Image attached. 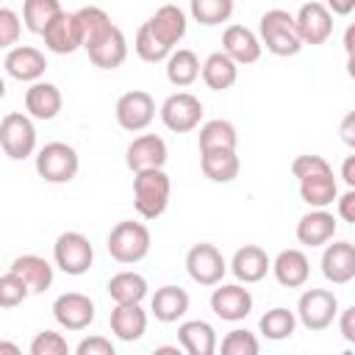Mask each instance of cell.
<instances>
[{
    "mask_svg": "<svg viewBox=\"0 0 355 355\" xmlns=\"http://www.w3.org/2000/svg\"><path fill=\"white\" fill-rule=\"evenodd\" d=\"M258 36H261V44L272 55H280V58L297 55L305 47L302 39H300V31H297V19L286 8L263 11L261 19H258Z\"/></svg>",
    "mask_w": 355,
    "mask_h": 355,
    "instance_id": "1",
    "label": "cell"
},
{
    "mask_svg": "<svg viewBox=\"0 0 355 355\" xmlns=\"http://www.w3.org/2000/svg\"><path fill=\"white\" fill-rule=\"evenodd\" d=\"M169 194H172V180L164 172V166L133 175V208L139 211L141 219L150 222L158 219L169 205Z\"/></svg>",
    "mask_w": 355,
    "mask_h": 355,
    "instance_id": "2",
    "label": "cell"
},
{
    "mask_svg": "<svg viewBox=\"0 0 355 355\" xmlns=\"http://www.w3.org/2000/svg\"><path fill=\"white\" fill-rule=\"evenodd\" d=\"M150 244H153V236H150V227L144 222H133V219H122L111 227L108 239H105V247H108V255L116 261V263H139L147 258L150 252Z\"/></svg>",
    "mask_w": 355,
    "mask_h": 355,
    "instance_id": "3",
    "label": "cell"
},
{
    "mask_svg": "<svg viewBox=\"0 0 355 355\" xmlns=\"http://www.w3.org/2000/svg\"><path fill=\"white\" fill-rule=\"evenodd\" d=\"M80 169L78 150L67 141H47L36 153V175L44 183H69Z\"/></svg>",
    "mask_w": 355,
    "mask_h": 355,
    "instance_id": "4",
    "label": "cell"
},
{
    "mask_svg": "<svg viewBox=\"0 0 355 355\" xmlns=\"http://www.w3.org/2000/svg\"><path fill=\"white\" fill-rule=\"evenodd\" d=\"M0 147L11 161H25L36 153V125L31 114L8 111L0 119Z\"/></svg>",
    "mask_w": 355,
    "mask_h": 355,
    "instance_id": "5",
    "label": "cell"
},
{
    "mask_svg": "<svg viewBox=\"0 0 355 355\" xmlns=\"http://www.w3.org/2000/svg\"><path fill=\"white\" fill-rule=\"evenodd\" d=\"M53 261L55 266L69 275V277H80L92 269V261H94V247L92 241L78 233V230H64L55 244H53Z\"/></svg>",
    "mask_w": 355,
    "mask_h": 355,
    "instance_id": "6",
    "label": "cell"
},
{
    "mask_svg": "<svg viewBox=\"0 0 355 355\" xmlns=\"http://www.w3.org/2000/svg\"><path fill=\"white\" fill-rule=\"evenodd\" d=\"M338 316V300L330 288H305L297 300V319L305 330L322 333Z\"/></svg>",
    "mask_w": 355,
    "mask_h": 355,
    "instance_id": "7",
    "label": "cell"
},
{
    "mask_svg": "<svg viewBox=\"0 0 355 355\" xmlns=\"http://www.w3.org/2000/svg\"><path fill=\"white\" fill-rule=\"evenodd\" d=\"M158 114L172 133H189L202 122V103L191 92H175L161 103Z\"/></svg>",
    "mask_w": 355,
    "mask_h": 355,
    "instance_id": "8",
    "label": "cell"
},
{
    "mask_svg": "<svg viewBox=\"0 0 355 355\" xmlns=\"http://www.w3.org/2000/svg\"><path fill=\"white\" fill-rule=\"evenodd\" d=\"M227 269H230V263L225 261V255L214 244H208V241H200V244H194L186 252V272H189V277L197 286H216V283H222Z\"/></svg>",
    "mask_w": 355,
    "mask_h": 355,
    "instance_id": "9",
    "label": "cell"
},
{
    "mask_svg": "<svg viewBox=\"0 0 355 355\" xmlns=\"http://www.w3.org/2000/svg\"><path fill=\"white\" fill-rule=\"evenodd\" d=\"M114 116H116V125L128 133H139L144 130L153 119H155V100L150 92L144 89H130L125 92L116 105H114Z\"/></svg>",
    "mask_w": 355,
    "mask_h": 355,
    "instance_id": "10",
    "label": "cell"
},
{
    "mask_svg": "<svg viewBox=\"0 0 355 355\" xmlns=\"http://www.w3.org/2000/svg\"><path fill=\"white\" fill-rule=\"evenodd\" d=\"M97 316V308H94V300L80 294V291H67V294H58L55 302H53V319L58 327L69 330V333H80L86 330Z\"/></svg>",
    "mask_w": 355,
    "mask_h": 355,
    "instance_id": "11",
    "label": "cell"
},
{
    "mask_svg": "<svg viewBox=\"0 0 355 355\" xmlns=\"http://www.w3.org/2000/svg\"><path fill=\"white\" fill-rule=\"evenodd\" d=\"M211 311L222 322H241L252 311V294L241 283H216L211 291Z\"/></svg>",
    "mask_w": 355,
    "mask_h": 355,
    "instance_id": "12",
    "label": "cell"
},
{
    "mask_svg": "<svg viewBox=\"0 0 355 355\" xmlns=\"http://www.w3.org/2000/svg\"><path fill=\"white\" fill-rule=\"evenodd\" d=\"M294 19H297V31H300L302 44H311V47L324 44L333 33V14L324 3H316V0L302 3L300 11L294 14Z\"/></svg>",
    "mask_w": 355,
    "mask_h": 355,
    "instance_id": "13",
    "label": "cell"
},
{
    "mask_svg": "<svg viewBox=\"0 0 355 355\" xmlns=\"http://www.w3.org/2000/svg\"><path fill=\"white\" fill-rule=\"evenodd\" d=\"M44 47L55 55H72L75 50L83 47V33H80V22L75 17V11H61L42 33Z\"/></svg>",
    "mask_w": 355,
    "mask_h": 355,
    "instance_id": "14",
    "label": "cell"
},
{
    "mask_svg": "<svg viewBox=\"0 0 355 355\" xmlns=\"http://www.w3.org/2000/svg\"><path fill=\"white\" fill-rule=\"evenodd\" d=\"M3 67H6V75L8 78L22 80V83H36V80H42V75L47 69V58H44V53L39 47L19 44V47L6 50Z\"/></svg>",
    "mask_w": 355,
    "mask_h": 355,
    "instance_id": "15",
    "label": "cell"
},
{
    "mask_svg": "<svg viewBox=\"0 0 355 355\" xmlns=\"http://www.w3.org/2000/svg\"><path fill=\"white\" fill-rule=\"evenodd\" d=\"M169 158V150H166V141L155 133H141L136 136L128 150H125V164L128 169L136 175V172H144V169H158L164 166Z\"/></svg>",
    "mask_w": 355,
    "mask_h": 355,
    "instance_id": "16",
    "label": "cell"
},
{
    "mask_svg": "<svg viewBox=\"0 0 355 355\" xmlns=\"http://www.w3.org/2000/svg\"><path fill=\"white\" fill-rule=\"evenodd\" d=\"M322 275L333 286H344L355 280V244L352 241H327L322 250Z\"/></svg>",
    "mask_w": 355,
    "mask_h": 355,
    "instance_id": "17",
    "label": "cell"
},
{
    "mask_svg": "<svg viewBox=\"0 0 355 355\" xmlns=\"http://www.w3.org/2000/svg\"><path fill=\"white\" fill-rule=\"evenodd\" d=\"M230 272L239 283L250 286V283H261L266 277V272H272V258L266 255L263 247L258 244H244L233 252L230 258Z\"/></svg>",
    "mask_w": 355,
    "mask_h": 355,
    "instance_id": "18",
    "label": "cell"
},
{
    "mask_svg": "<svg viewBox=\"0 0 355 355\" xmlns=\"http://www.w3.org/2000/svg\"><path fill=\"white\" fill-rule=\"evenodd\" d=\"M222 50L239 67H247V64H255L261 58L263 44H261V36L255 31H250L247 25H227L222 33Z\"/></svg>",
    "mask_w": 355,
    "mask_h": 355,
    "instance_id": "19",
    "label": "cell"
},
{
    "mask_svg": "<svg viewBox=\"0 0 355 355\" xmlns=\"http://www.w3.org/2000/svg\"><path fill=\"white\" fill-rule=\"evenodd\" d=\"M108 324L119 341L133 344L147 333V311L141 308V302H114Z\"/></svg>",
    "mask_w": 355,
    "mask_h": 355,
    "instance_id": "20",
    "label": "cell"
},
{
    "mask_svg": "<svg viewBox=\"0 0 355 355\" xmlns=\"http://www.w3.org/2000/svg\"><path fill=\"white\" fill-rule=\"evenodd\" d=\"M336 227L338 222L327 208H311L297 222V241L302 247H324L327 241H333Z\"/></svg>",
    "mask_w": 355,
    "mask_h": 355,
    "instance_id": "21",
    "label": "cell"
},
{
    "mask_svg": "<svg viewBox=\"0 0 355 355\" xmlns=\"http://www.w3.org/2000/svg\"><path fill=\"white\" fill-rule=\"evenodd\" d=\"M272 275L283 288H302L311 277V261L302 250H280L272 261Z\"/></svg>",
    "mask_w": 355,
    "mask_h": 355,
    "instance_id": "22",
    "label": "cell"
},
{
    "mask_svg": "<svg viewBox=\"0 0 355 355\" xmlns=\"http://www.w3.org/2000/svg\"><path fill=\"white\" fill-rule=\"evenodd\" d=\"M61 105H64V97H61L58 86L50 83V80H36L25 89V111L33 119L50 122L61 114Z\"/></svg>",
    "mask_w": 355,
    "mask_h": 355,
    "instance_id": "23",
    "label": "cell"
},
{
    "mask_svg": "<svg viewBox=\"0 0 355 355\" xmlns=\"http://www.w3.org/2000/svg\"><path fill=\"white\" fill-rule=\"evenodd\" d=\"M147 25H150V31H153V33H155L166 47H172V50H175V44L186 36L189 19H186V11H183L180 6L166 3V6L155 8V14L147 19Z\"/></svg>",
    "mask_w": 355,
    "mask_h": 355,
    "instance_id": "24",
    "label": "cell"
},
{
    "mask_svg": "<svg viewBox=\"0 0 355 355\" xmlns=\"http://www.w3.org/2000/svg\"><path fill=\"white\" fill-rule=\"evenodd\" d=\"M189 291L180 286H161L155 288L153 300H150V313L161 322V324H172L178 319H183L189 313Z\"/></svg>",
    "mask_w": 355,
    "mask_h": 355,
    "instance_id": "25",
    "label": "cell"
},
{
    "mask_svg": "<svg viewBox=\"0 0 355 355\" xmlns=\"http://www.w3.org/2000/svg\"><path fill=\"white\" fill-rule=\"evenodd\" d=\"M89 61L97 67V69H116V67H122L125 64V58H128V39H125V33L114 25L97 44H92L89 50Z\"/></svg>",
    "mask_w": 355,
    "mask_h": 355,
    "instance_id": "26",
    "label": "cell"
},
{
    "mask_svg": "<svg viewBox=\"0 0 355 355\" xmlns=\"http://www.w3.org/2000/svg\"><path fill=\"white\" fill-rule=\"evenodd\" d=\"M178 341L189 355H214L219 349L216 330L205 319H189L178 327Z\"/></svg>",
    "mask_w": 355,
    "mask_h": 355,
    "instance_id": "27",
    "label": "cell"
},
{
    "mask_svg": "<svg viewBox=\"0 0 355 355\" xmlns=\"http://www.w3.org/2000/svg\"><path fill=\"white\" fill-rule=\"evenodd\" d=\"M200 78L211 92H227L239 80V64L225 50H216L202 61V75Z\"/></svg>",
    "mask_w": 355,
    "mask_h": 355,
    "instance_id": "28",
    "label": "cell"
},
{
    "mask_svg": "<svg viewBox=\"0 0 355 355\" xmlns=\"http://www.w3.org/2000/svg\"><path fill=\"white\" fill-rule=\"evenodd\" d=\"M300 197L308 208H327L338 200V183H336V175L333 169H324V172H316L311 178H302L300 180Z\"/></svg>",
    "mask_w": 355,
    "mask_h": 355,
    "instance_id": "29",
    "label": "cell"
},
{
    "mask_svg": "<svg viewBox=\"0 0 355 355\" xmlns=\"http://www.w3.org/2000/svg\"><path fill=\"white\" fill-rule=\"evenodd\" d=\"M200 169L211 183H233L239 178L241 161L236 150H208L200 153Z\"/></svg>",
    "mask_w": 355,
    "mask_h": 355,
    "instance_id": "30",
    "label": "cell"
},
{
    "mask_svg": "<svg viewBox=\"0 0 355 355\" xmlns=\"http://www.w3.org/2000/svg\"><path fill=\"white\" fill-rule=\"evenodd\" d=\"M8 269H14V272L31 286L33 294H42V291H47V288L53 286V266H50V261H44L42 255H33V252L17 255Z\"/></svg>",
    "mask_w": 355,
    "mask_h": 355,
    "instance_id": "31",
    "label": "cell"
},
{
    "mask_svg": "<svg viewBox=\"0 0 355 355\" xmlns=\"http://www.w3.org/2000/svg\"><path fill=\"white\" fill-rule=\"evenodd\" d=\"M202 75V64L197 58L194 50H186V47H178L172 50V55L166 58V80L178 89H186L191 86L197 78Z\"/></svg>",
    "mask_w": 355,
    "mask_h": 355,
    "instance_id": "32",
    "label": "cell"
},
{
    "mask_svg": "<svg viewBox=\"0 0 355 355\" xmlns=\"http://www.w3.org/2000/svg\"><path fill=\"white\" fill-rule=\"evenodd\" d=\"M105 291H108V297H111L114 302H141V300L147 297L150 286H147L144 275H139V272H133V269H122V272L111 275Z\"/></svg>",
    "mask_w": 355,
    "mask_h": 355,
    "instance_id": "33",
    "label": "cell"
},
{
    "mask_svg": "<svg viewBox=\"0 0 355 355\" xmlns=\"http://www.w3.org/2000/svg\"><path fill=\"white\" fill-rule=\"evenodd\" d=\"M239 147V130L227 119H208L200 125V153L208 150H236Z\"/></svg>",
    "mask_w": 355,
    "mask_h": 355,
    "instance_id": "34",
    "label": "cell"
},
{
    "mask_svg": "<svg viewBox=\"0 0 355 355\" xmlns=\"http://www.w3.org/2000/svg\"><path fill=\"white\" fill-rule=\"evenodd\" d=\"M297 322H300V319H297V311H288V308L277 305V308H269V311L258 319V333H261L263 338H269V341H286V338L294 336Z\"/></svg>",
    "mask_w": 355,
    "mask_h": 355,
    "instance_id": "35",
    "label": "cell"
},
{
    "mask_svg": "<svg viewBox=\"0 0 355 355\" xmlns=\"http://www.w3.org/2000/svg\"><path fill=\"white\" fill-rule=\"evenodd\" d=\"M75 17H78V22H80L83 50H89L92 44H97V42H100L111 28H114L111 17H108L100 6H83V8H78V11H75Z\"/></svg>",
    "mask_w": 355,
    "mask_h": 355,
    "instance_id": "36",
    "label": "cell"
},
{
    "mask_svg": "<svg viewBox=\"0 0 355 355\" xmlns=\"http://www.w3.org/2000/svg\"><path fill=\"white\" fill-rule=\"evenodd\" d=\"M61 3L58 0H22V22L31 33L42 36L44 28L61 14Z\"/></svg>",
    "mask_w": 355,
    "mask_h": 355,
    "instance_id": "37",
    "label": "cell"
},
{
    "mask_svg": "<svg viewBox=\"0 0 355 355\" xmlns=\"http://www.w3.org/2000/svg\"><path fill=\"white\" fill-rule=\"evenodd\" d=\"M233 8L236 3L233 0H191L189 3V14L194 22L205 25V28H214V25H222L233 17Z\"/></svg>",
    "mask_w": 355,
    "mask_h": 355,
    "instance_id": "38",
    "label": "cell"
},
{
    "mask_svg": "<svg viewBox=\"0 0 355 355\" xmlns=\"http://www.w3.org/2000/svg\"><path fill=\"white\" fill-rule=\"evenodd\" d=\"M133 50H136V55H139L141 61H147V64H161V61H166V58L172 55V47H166V44L150 31L147 22H141V28L136 31Z\"/></svg>",
    "mask_w": 355,
    "mask_h": 355,
    "instance_id": "39",
    "label": "cell"
},
{
    "mask_svg": "<svg viewBox=\"0 0 355 355\" xmlns=\"http://www.w3.org/2000/svg\"><path fill=\"white\" fill-rule=\"evenodd\" d=\"M31 286L14 272V269H6L3 277H0V308H17L22 305L28 297H31Z\"/></svg>",
    "mask_w": 355,
    "mask_h": 355,
    "instance_id": "40",
    "label": "cell"
},
{
    "mask_svg": "<svg viewBox=\"0 0 355 355\" xmlns=\"http://www.w3.org/2000/svg\"><path fill=\"white\" fill-rule=\"evenodd\" d=\"M219 349H222L225 355H258L261 344H258L255 333H250L247 327H233V330L222 338Z\"/></svg>",
    "mask_w": 355,
    "mask_h": 355,
    "instance_id": "41",
    "label": "cell"
},
{
    "mask_svg": "<svg viewBox=\"0 0 355 355\" xmlns=\"http://www.w3.org/2000/svg\"><path fill=\"white\" fill-rule=\"evenodd\" d=\"M31 355H69V344L61 333L55 330H42L33 336L31 347H28Z\"/></svg>",
    "mask_w": 355,
    "mask_h": 355,
    "instance_id": "42",
    "label": "cell"
},
{
    "mask_svg": "<svg viewBox=\"0 0 355 355\" xmlns=\"http://www.w3.org/2000/svg\"><path fill=\"white\" fill-rule=\"evenodd\" d=\"M22 25H25V22L17 17V11L8 8V6H3V8H0V47L11 50V47L17 44L19 33H22Z\"/></svg>",
    "mask_w": 355,
    "mask_h": 355,
    "instance_id": "43",
    "label": "cell"
},
{
    "mask_svg": "<svg viewBox=\"0 0 355 355\" xmlns=\"http://www.w3.org/2000/svg\"><path fill=\"white\" fill-rule=\"evenodd\" d=\"M324 169H333L322 155H297L294 161H291V175L297 178V180H302V178H311V175H316V172H324Z\"/></svg>",
    "mask_w": 355,
    "mask_h": 355,
    "instance_id": "44",
    "label": "cell"
},
{
    "mask_svg": "<svg viewBox=\"0 0 355 355\" xmlns=\"http://www.w3.org/2000/svg\"><path fill=\"white\" fill-rule=\"evenodd\" d=\"M75 352H78V355H114L116 347H114L111 338H105V336H89V338L78 341Z\"/></svg>",
    "mask_w": 355,
    "mask_h": 355,
    "instance_id": "45",
    "label": "cell"
},
{
    "mask_svg": "<svg viewBox=\"0 0 355 355\" xmlns=\"http://www.w3.org/2000/svg\"><path fill=\"white\" fill-rule=\"evenodd\" d=\"M338 333H341V338L347 344L355 347V305H349V308H344L338 313Z\"/></svg>",
    "mask_w": 355,
    "mask_h": 355,
    "instance_id": "46",
    "label": "cell"
},
{
    "mask_svg": "<svg viewBox=\"0 0 355 355\" xmlns=\"http://www.w3.org/2000/svg\"><path fill=\"white\" fill-rule=\"evenodd\" d=\"M336 208H338V216H341L344 222L355 225V189H347L344 194H338Z\"/></svg>",
    "mask_w": 355,
    "mask_h": 355,
    "instance_id": "47",
    "label": "cell"
},
{
    "mask_svg": "<svg viewBox=\"0 0 355 355\" xmlns=\"http://www.w3.org/2000/svg\"><path fill=\"white\" fill-rule=\"evenodd\" d=\"M338 139H341L349 150H355V111H347V114L341 116V122H338Z\"/></svg>",
    "mask_w": 355,
    "mask_h": 355,
    "instance_id": "48",
    "label": "cell"
},
{
    "mask_svg": "<svg viewBox=\"0 0 355 355\" xmlns=\"http://www.w3.org/2000/svg\"><path fill=\"white\" fill-rule=\"evenodd\" d=\"M338 178H341V180H344L349 189H355V150H352V155H347V158L341 161Z\"/></svg>",
    "mask_w": 355,
    "mask_h": 355,
    "instance_id": "49",
    "label": "cell"
},
{
    "mask_svg": "<svg viewBox=\"0 0 355 355\" xmlns=\"http://www.w3.org/2000/svg\"><path fill=\"white\" fill-rule=\"evenodd\" d=\"M324 6L330 8V14L336 17H349L355 11V0H324Z\"/></svg>",
    "mask_w": 355,
    "mask_h": 355,
    "instance_id": "50",
    "label": "cell"
},
{
    "mask_svg": "<svg viewBox=\"0 0 355 355\" xmlns=\"http://www.w3.org/2000/svg\"><path fill=\"white\" fill-rule=\"evenodd\" d=\"M341 42H344L347 55H349V53H355V22H349V25H347V31H344V39H341Z\"/></svg>",
    "mask_w": 355,
    "mask_h": 355,
    "instance_id": "51",
    "label": "cell"
},
{
    "mask_svg": "<svg viewBox=\"0 0 355 355\" xmlns=\"http://www.w3.org/2000/svg\"><path fill=\"white\" fill-rule=\"evenodd\" d=\"M0 355H19V349L14 344H8V341H0Z\"/></svg>",
    "mask_w": 355,
    "mask_h": 355,
    "instance_id": "52",
    "label": "cell"
},
{
    "mask_svg": "<svg viewBox=\"0 0 355 355\" xmlns=\"http://www.w3.org/2000/svg\"><path fill=\"white\" fill-rule=\"evenodd\" d=\"M347 75L355 80V53H349V55H347Z\"/></svg>",
    "mask_w": 355,
    "mask_h": 355,
    "instance_id": "53",
    "label": "cell"
},
{
    "mask_svg": "<svg viewBox=\"0 0 355 355\" xmlns=\"http://www.w3.org/2000/svg\"><path fill=\"white\" fill-rule=\"evenodd\" d=\"M155 352H178V347H158Z\"/></svg>",
    "mask_w": 355,
    "mask_h": 355,
    "instance_id": "54",
    "label": "cell"
}]
</instances>
